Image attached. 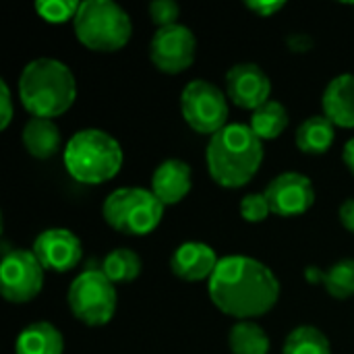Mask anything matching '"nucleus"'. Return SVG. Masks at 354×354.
Listing matches in <instances>:
<instances>
[{"label": "nucleus", "mask_w": 354, "mask_h": 354, "mask_svg": "<svg viewBox=\"0 0 354 354\" xmlns=\"http://www.w3.org/2000/svg\"><path fill=\"white\" fill-rule=\"evenodd\" d=\"M288 122H290V116H288L286 106L276 100H270L257 110H253L249 127L261 141H272V139H278L288 129Z\"/></svg>", "instance_id": "21"}, {"label": "nucleus", "mask_w": 354, "mask_h": 354, "mask_svg": "<svg viewBox=\"0 0 354 354\" xmlns=\"http://www.w3.org/2000/svg\"><path fill=\"white\" fill-rule=\"evenodd\" d=\"M284 354H332V346L315 326H299L286 336Z\"/></svg>", "instance_id": "24"}, {"label": "nucleus", "mask_w": 354, "mask_h": 354, "mask_svg": "<svg viewBox=\"0 0 354 354\" xmlns=\"http://www.w3.org/2000/svg\"><path fill=\"white\" fill-rule=\"evenodd\" d=\"M31 251L39 259L44 270L58 274L75 270L83 257V245L79 236L68 228H48L39 232L33 241Z\"/></svg>", "instance_id": "13"}, {"label": "nucleus", "mask_w": 354, "mask_h": 354, "mask_svg": "<svg viewBox=\"0 0 354 354\" xmlns=\"http://www.w3.org/2000/svg\"><path fill=\"white\" fill-rule=\"evenodd\" d=\"M270 214H272V209H270V203H268L263 193H249V195L243 197V201H241V216H243L245 222L259 224V222L268 220Z\"/></svg>", "instance_id": "26"}, {"label": "nucleus", "mask_w": 354, "mask_h": 354, "mask_svg": "<svg viewBox=\"0 0 354 354\" xmlns=\"http://www.w3.org/2000/svg\"><path fill=\"white\" fill-rule=\"evenodd\" d=\"M147 10H149L151 21L158 25V29L176 25L180 17V6L174 0H153Z\"/></svg>", "instance_id": "27"}, {"label": "nucleus", "mask_w": 354, "mask_h": 354, "mask_svg": "<svg viewBox=\"0 0 354 354\" xmlns=\"http://www.w3.org/2000/svg\"><path fill=\"white\" fill-rule=\"evenodd\" d=\"M64 338L50 322H35L23 328L15 340V354H62Z\"/></svg>", "instance_id": "17"}, {"label": "nucleus", "mask_w": 354, "mask_h": 354, "mask_svg": "<svg viewBox=\"0 0 354 354\" xmlns=\"http://www.w3.org/2000/svg\"><path fill=\"white\" fill-rule=\"evenodd\" d=\"M44 266L31 249H10L4 245L0 263V292L12 305L37 299L44 288Z\"/></svg>", "instance_id": "9"}, {"label": "nucleus", "mask_w": 354, "mask_h": 354, "mask_svg": "<svg viewBox=\"0 0 354 354\" xmlns=\"http://www.w3.org/2000/svg\"><path fill=\"white\" fill-rule=\"evenodd\" d=\"M185 122L199 135H216L228 124V95L207 79H193L180 93Z\"/></svg>", "instance_id": "8"}, {"label": "nucleus", "mask_w": 354, "mask_h": 354, "mask_svg": "<svg viewBox=\"0 0 354 354\" xmlns=\"http://www.w3.org/2000/svg\"><path fill=\"white\" fill-rule=\"evenodd\" d=\"M207 292L216 309L236 322H253L270 313L280 299L276 274L259 259L247 255L220 257L207 280Z\"/></svg>", "instance_id": "1"}, {"label": "nucleus", "mask_w": 354, "mask_h": 354, "mask_svg": "<svg viewBox=\"0 0 354 354\" xmlns=\"http://www.w3.org/2000/svg\"><path fill=\"white\" fill-rule=\"evenodd\" d=\"M23 145L35 160H48L62 147L60 129L50 118H29L23 127Z\"/></svg>", "instance_id": "19"}, {"label": "nucleus", "mask_w": 354, "mask_h": 354, "mask_svg": "<svg viewBox=\"0 0 354 354\" xmlns=\"http://www.w3.org/2000/svg\"><path fill=\"white\" fill-rule=\"evenodd\" d=\"M102 272L112 284H129L141 274V257L127 247H118L104 257Z\"/></svg>", "instance_id": "23"}, {"label": "nucleus", "mask_w": 354, "mask_h": 354, "mask_svg": "<svg viewBox=\"0 0 354 354\" xmlns=\"http://www.w3.org/2000/svg\"><path fill=\"white\" fill-rule=\"evenodd\" d=\"M245 6L257 17H274L278 10L286 6V2L284 0H247Z\"/></svg>", "instance_id": "28"}, {"label": "nucleus", "mask_w": 354, "mask_h": 354, "mask_svg": "<svg viewBox=\"0 0 354 354\" xmlns=\"http://www.w3.org/2000/svg\"><path fill=\"white\" fill-rule=\"evenodd\" d=\"M315 39L309 33H290L288 35V48L292 52H309L313 48Z\"/></svg>", "instance_id": "30"}, {"label": "nucleus", "mask_w": 354, "mask_h": 354, "mask_svg": "<svg viewBox=\"0 0 354 354\" xmlns=\"http://www.w3.org/2000/svg\"><path fill=\"white\" fill-rule=\"evenodd\" d=\"M102 216L106 224L120 234L145 236L160 226L164 218V205L151 193V189L120 187L106 197Z\"/></svg>", "instance_id": "6"}, {"label": "nucleus", "mask_w": 354, "mask_h": 354, "mask_svg": "<svg viewBox=\"0 0 354 354\" xmlns=\"http://www.w3.org/2000/svg\"><path fill=\"white\" fill-rule=\"evenodd\" d=\"M0 129H8L10 120H12V95H10V87L6 81H0Z\"/></svg>", "instance_id": "29"}, {"label": "nucleus", "mask_w": 354, "mask_h": 354, "mask_svg": "<svg viewBox=\"0 0 354 354\" xmlns=\"http://www.w3.org/2000/svg\"><path fill=\"white\" fill-rule=\"evenodd\" d=\"M195 54L197 37L183 23L160 27L149 41V60L160 73L166 75L185 73L195 62Z\"/></svg>", "instance_id": "10"}, {"label": "nucleus", "mask_w": 354, "mask_h": 354, "mask_svg": "<svg viewBox=\"0 0 354 354\" xmlns=\"http://www.w3.org/2000/svg\"><path fill=\"white\" fill-rule=\"evenodd\" d=\"M66 301L75 319L89 328H100L116 313V284L108 280L102 268H87L71 282Z\"/></svg>", "instance_id": "7"}, {"label": "nucleus", "mask_w": 354, "mask_h": 354, "mask_svg": "<svg viewBox=\"0 0 354 354\" xmlns=\"http://www.w3.org/2000/svg\"><path fill=\"white\" fill-rule=\"evenodd\" d=\"M342 162H344V166L354 174V137L346 141V145L342 149Z\"/></svg>", "instance_id": "32"}, {"label": "nucleus", "mask_w": 354, "mask_h": 354, "mask_svg": "<svg viewBox=\"0 0 354 354\" xmlns=\"http://www.w3.org/2000/svg\"><path fill=\"white\" fill-rule=\"evenodd\" d=\"M232 354H270V338L255 322H236L228 332Z\"/></svg>", "instance_id": "22"}, {"label": "nucleus", "mask_w": 354, "mask_h": 354, "mask_svg": "<svg viewBox=\"0 0 354 354\" xmlns=\"http://www.w3.org/2000/svg\"><path fill=\"white\" fill-rule=\"evenodd\" d=\"M338 216H340V222H342V226H344L348 232H353L354 234V197L353 199H346V201L340 205V209H338Z\"/></svg>", "instance_id": "31"}, {"label": "nucleus", "mask_w": 354, "mask_h": 354, "mask_svg": "<svg viewBox=\"0 0 354 354\" xmlns=\"http://www.w3.org/2000/svg\"><path fill=\"white\" fill-rule=\"evenodd\" d=\"M263 162V141L249 124L232 122L209 137L205 164L212 180L224 189H241L253 180Z\"/></svg>", "instance_id": "2"}, {"label": "nucleus", "mask_w": 354, "mask_h": 354, "mask_svg": "<svg viewBox=\"0 0 354 354\" xmlns=\"http://www.w3.org/2000/svg\"><path fill=\"white\" fill-rule=\"evenodd\" d=\"M272 214L295 218L307 214L315 203V187L303 172H282L263 191Z\"/></svg>", "instance_id": "11"}, {"label": "nucleus", "mask_w": 354, "mask_h": 354, "mask_svg": "<svg viewBox=\"0 0 354 354\" xmlns=\"http://www.w3.org/2000/svg\"><path fill=\"white\" fill-rule=\"evenodd\" d=\"M305 278L309 284H322L326 292L338 301L354 297V259H340L330 270L309 266L305 270Z\"/></svg>", "instance_id": "18"}, {"label": "nucleus", "mask_w": 354, "mask_h": 354, "mask_svg": "<svg viewBox=\"0 0 354 354\" xmlns=\"http://www.w3.org/2000/svg\"><path fill=\"white\" fill-rule=\"evenodd\" d=\"M193 187V172L191 166L183 160L170 158L164 160L151 176V193L160 199V203L176 205L180 203Z\"/></svg>", "instance_id": "15"}, {"label": "nucleus", "mask_w": 354, "mask_h": 354, "mask_svg": "<svg viewBox=\"0 0 354 354\" xmlns=\"http://www.w3.org/2000/svg\"><path fill=\"white\" fill-rule=\"evenodd\" d=\"M334 139H336V124L324 114H315L303 120L295 135L297 147L303 153H311V156L326 153L332 147Z\"/></svg>", "instance_id": "20"}, {"label": "nucleus", "mask_w": 354, "mask_h": 354, "mask_svg": "<svg viewBox=\"0 0 354 354\" xmlns=\"http://www.w3.org/2000/svg\"><path fill=\"white\" fill-rule=\"evenodd\" d=\"M220 257L216 251L199 241H189L176 247L170 257L172 274L183 282H203L209 280L218 268Z\"/></svg>", "instance_id": "14"}, {"label": "nucleus", "mask_w": 354, "mask_h": 354, "mask_svg": "<svg viewBox=\"0 0 354 354\" xmlns=\"http://www.w3.org/2000/svg\"><path fill=\"white\" fill-rule=\"evenodd\" d=\"M226 95L243 110H257L270 102L272 81L268 73L255 62H239L226 73Z\"/></svg>", "instance_id": "12"}, {"label": "nucleus", "mask_w": 354, "mask_h": 354, "mask_svg": "<svg viewBox=\"0 0 354 354\" xmlns=\"http://www.w3.org/2000/svg\"><path fill=\"white\" fill-rule=\"evenodd\" d=\"M19 100L31 118L54 120L77 100L75 75L62 60L35 58L21 71Z\"/></svg>", "instance_id": "3"}, {"label": "nucleus", "mask_w": 354, "mask_h": 354, "mask_svg": "<svg viewBox=\"0 0 354 354\" xmlns=\"http://www.w3.org/2000/svg\"><path fill=\"white\" fill-rule=\"evenodd\" d=\"M62 160L71 178L93 187L112 180L120 172L124 153L116 137L89 127L77 131L66 141Z\"/></svg>", "instance_id": "4"}, {"label": "nucleus", "mask_w": 354, "mask_h": 354, "mask_svg": "<svg viewBox=\"0 0 354 354\" xmlns=\"http://www.w3.org/2000/svg\"><path fill=\"white\" fill-rule=\"evenodd\" d=\"M73 29L87 50L106 54L122 50L133 35L129 12L112 0H83L73 19Z\"/></svg>", "instance_id": "5"}, {"label": "nucleus", "mask_w": 354, "mask_h": 354, "mask_svg": "<svg viewBox=\"0 0 354 354\" xmlns=\"http://www.w3.org/2000/svg\"><path fill=\"white\" fill-rule=\"evenodd\" d=\"M79 6H81V2H75V0H39V2H35L33 8L44 21L60 25V23L73 21Z\"/></svg>", "instance_id": "25"}, {"label": "nucleus", "mask_w": 354, "mask_h": 354, "mask_svg": "<svg viewBox=\"0 0 354 354\" xmlns=\"http://www.w3.org/2000/svg\"><path fill=\"white\" fill-rule=\"evenodd\" d=\"M324 116L330 118L336 127L354 129V75L344 73L334 77L322 97Z\"/></svg>", "instance_id": "16"}]
</instances>
